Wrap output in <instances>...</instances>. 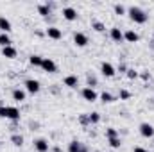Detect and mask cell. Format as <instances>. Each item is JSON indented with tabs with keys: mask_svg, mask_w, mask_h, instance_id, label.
Segmentation results:
<instances>
[{
	"mask_svg": "<svg viewBox=\"0 0 154 152\" xmlns=\"http://www.w3.org/2000/svg\"><path fill=\"white\" fill-rule=\"evenodd\" d=\"M138 39H140V34L133 29H127L124 32V41H127V43H138Z\"/></svg>",
	"mask_w": 154,
	"mask_h": 152,
	"instance_id": "4fadbf2b",
	"label": "cell"
},
{
	"mask_svg": "<svg viewBox=\"0 0 154 152\" xmlns=\"http://www.w3.org/2000/svg\"><path fill=\"white\" fill-rule=\"evenodd\" d=\"M11 38H9V34H5V32H0V47L4 48V47H11Z\"/></svg>",
	"mask_w": 154,
	"mask_h": 152,
	"instance_id": "cb8c5ba5",
	"label": "cell"
},
{
	"mask_svg": "<svg viewBox=\"0 0 154 152\" xmlns=\"http://www.w3.org/2000/svg\"><path fill=\"white\" fill-rule=\"evenodd\" d=\"M118 72H127V66L122 63V65H118Z\"/></svg>",
	"mask_w": 154,
	"mask_h": 152,
	"instance_id": "e575fe53",
	"label": "cell"
},
{
	"mask_svg": "<svg viewBox=\"0 0 154 152\" xmlns=\"http://www.w3.org/2000/svg\"><path fill=\"white\" fill-rule=\"evenodd\" d=\"M106 138H108V140H111V138H120V136H118V131H116L115 127H108V129H106Z\"/></svg>",
	"mask_w": 154,
	"mask_h": 152,
	"instance_id": "4316f807",
	"label": "cell"
},
{
	"mask_svg": "<svg viewBox=\"0 0 154 152\" xmlns=\"http://www.w3.org/2000/svg\"><path fill=\"white\" fill-rule=\"evenodd\" d=\"M97 152H104V150H97Z\"/></svg>",
	"mask_w": 154,
	"mask_h": 152,
	"instance_id": "8d00e7d4",
	"label": "cell"
},
{
	"mask_svg": "<svg viewBox=\"0 0 154 152\" xmlns=\"http://www.w3.org/2000/svg\"><path fill=\"white\" fill-rule=\"evenodd\" d=\"M118 99H120V100H127V99H131V91H127V90H120Z\"/></svg>",
	"mask_w": 154,
	"mask_h": 152,
	"instance_id": "f1b7e54d",
	"label": "cell"
},
{
	"mask_svg": "<svg viewBox=\"0 0 154 152\" xmlns=\"http://www.w3.org/2000/svg\"><path fill=\"white\" fill-rule=\"evenodd\" d=\"M63 84L66 86V88H77L79 86V77L77 75H66L65 79H63Z\"/></svg>",
	"mask_w": 154,
	"mask_h": 152,
	"instance_id": "9a60e30c",
	"label": "cell"
},
{
	"mask_svg": "<svg viewBox=\"0 0 154 152\" xmlns=\"http://www.w3.org/2000/svg\"><path fill=\"white\" fill-rule=\"evenodd\" d=\"M41 70H43V72H47V74H56V72H57V65H56L50 57H43Z\"/></svg>",
	"mask_w": 154,
	"mask_h": 152,
	"instance_id": "ba28073f",
	"label": "cell"
},
{
	"mask_svg": "<svg viewBox=\"0 0 154 152\" xmlns=\"http://www.w3.org/2000/svg\"><path fill=\"white\" fill-rule=\"evenodd\" d=\"M45 34H47V38L54 39V41H59V39L63 38V32H61V29H57L56 25H48V27L45 29Z\"/></svg>",
	"mask_w": 154,
	"mask_h": 152,
	"instance_id": "5b68a950",
	"label": "cell"
},
{
	"mask_svg": "<svg viewBox=\"0 0 154 152\" xmlns=\"http://www.w3.org/2000/svg\"><path fill=\"white\" fill-rule=\"evenodd\" d=\"M138 77H140L142 81H149V79H151V74H149L147 70H142V72H138Z\"/></svg>",
	"mask_w": 154,
	"mask_h": 152,
	"instance_id": "d6a6232c",
	"label": "cell"
},
{
	"mask_svg": "<svg viewBox=\"0 0 154 152\" xmlns=\"http://www.w3.org/2000/svg\"><path fill=\"white\" fill-rule=\"evenodd\" d=\"M81 152H88V149H86V147H82V149H81Z\"/></svg>",
	"mask_w": 154,
	"mask_h": 152,
	"instance_id": "d590c367",
	"label": "cell"
},
{
	"mask_svg": "<svg viewBox=\"0 0 154 152\" xmlns=\"http://www.w3.org/2000/svg\"><path fill=\"white\" fill-rule=\"evenodd\" d=\"M91 29L97 31V32H104L106 31V25L102 22H99V20H91Z\"/></svg>",
	"mask_w": 154,
	"mask_h": 152,
	"instance_id": "603a6c76",
	"label": "cell"
},
{
	"mask_svg": "<svg viewBox=\"0 0 154 152\" xmlns=\"http://www.w3.org/2000/svg\"><path fill=\"white\" fill-rule=\"evenodd\" d=\"M81 97L86 100V102H95V100H99V93L93 90V88H82L81 90Z\"/></svg>",
	"mask_w": 154,
	"mask_h": 152,
	"instance_id": "277c9868",
	"label": "cell"
},
{
	"mask_svg": "<svg viewBox=\"0 0 154 152\" xmlns=\"http://www.w3.org/2000/svg\"><path fill=\"white\" fill-rule=\"evenodd\" d=\"M38 13L43 16V18H47L48 14H52V4H39L38 5Z\"/></svg>",
	"mask_w": 154,
	"mask_h": 152,
	"instance_id": "ac0fdd59",
	"label": "cell"
},
{
	"mask_svg": "<svg viewBox=\"0 0 154 152\" xmlns=\"http://www.w3.org/2000/svg\"><path fill=\"white\" fill-rule=\"evenodd\" d=\"M0 145H2V141H0Z\"/></svg>",
	"mask_w": 154,
	"mask_h": 152,
	"instance_id": "74e56055",
	"label": "cell"
},
{
	"mask_svg": "<svg viewBox=\"0 0 154 152\" xmlns=\"http://www.w3.org/2000/svg\"><path fill=\"white\" fill-rule=\"evenodd\" d=\"M41 63H43V57L38 56V54H32V56L29 57V65H31V66H39V68H41Z\"/></svg>",
	"mask_w": 154,
	"mask_h": 152,
	"instance_id": "7402d4cb",
	"label": "cell"
},
{
	"mask_svg": "<svg viewBox=\"0 0 154 152\" xmlns=\"http://www.w3.org/2000/svg\"><path fill=\"white\" fill-rule=\"evenodd\" d=\"M79 123H81V125H84V127H88V125H90L88 113H84V114H81V116H79Z\"/></svg>",
	"mask_w": 154,
	"mask_h": 152,
	"instance_id": "f546056e",
	"label": "cell"
},
{
	"mask_svg": "<svg viewBox=\"0 0 154 152\" xmlns=\"http://www.w3.org/2000/svg\"><path fill=\"white\" fill-rule=\"evenodd\" d=\"M100 74L104 77H108V79H113L116 74V68L111 65V63H108V61H104L102 65H100Z\"/></svg>",
	"mask_w": 154,
	"mask_h": 152,
	"instance_id": "52a82bcc",
	"label": "cell"
},
{
	"mask_svg": "<svg viewBox=\"0 0 154 152\" xmlns=\"http://www.w3.org/2000/svg\"><path fill=\"white\" fill-rule=\"evenodd\" d=\"M20 109L14 108V106H0V118H5V120H11V122H18L20 120Z\"/></svg>",
	"mask_w": 154,
	"mask_h": 152,
	"instance_id": "7a4b0ae2",
	"label": "cell"
},
{
	"mask_svg": "<svg viewBox=\"0 0 154 152\" xmlns=\"http://www.w3.org/2000/svg\"><path fill=\"white\" fill-rule=\"evenodd\" d=\"M88 120H90V125H95L100 122V113L93 111V113H88Z\"/></svg>",
	"mask_w": 154,
	"mask_h": 152,
	"instance_id": "484cf974",
	"label": "cell"
},
{
	"mask_svg": "<svg viewBox=\"0 0 154 152\" xmlns=\"http://www.w3.org/2000/svg\"><path fill=\"white\" fill-rule=\"evenodd\" d=\"M109 38L113 39L115 43H122V41H124V32H122L118 27H111V29H109Z\"/></svg>",
	"mask_w": 154,
	"mask_h": 152,
	"instance_id": "5bb4252c",
	"label": "cell"
},
{
	"mask_svg": "<svg viewBox=\"0 0 154 152\" xmlns=\"http://www.w3.org/2000/svg\"><path fill=\"white\" fill-rule=\"evenodd\" d=\"M11 97H13L14 102H23V100L27 99V91L22 90V88H14V90L11 91Z\"/></svg>",
	"mask_w": 154,
	"mask_h": 152,
	"instance_id": "8fae6325",
	"label": "cell"
},
{
	"mask_svg": "<svg viewBox=\"0 0 154 152\" xmlns=\"http://www.w3.org/2000/svg\"><path fill=\"white\" fill-rule=\"evenodd\" d=\"M84 145L81 143V141H77V140H72L70 143H68V149L66 150L68 152H81V149H82Z\"/></svg>",
	"mask_w": 154,
	"mask_h": 152,
	"instance_id": "44dd1931",
	"label": "cell"
},
{
	"mask_svg": "<svg viewBox=\"0 0 154 152\" xmlns=\"http://www.w3.org/2000/svg\"><path fill=\"white\" fill-rule=\"evenodd\" d=\"M23 86H25V91L31 93V95H36V93H39V90H41V84H39V81H36V79H27L23 82Z\"/></svg>",
	"mask_w": 154,
	"mask_h": 152,
	"instance_id": "3957f363",
	"label": "cell"
},
{
	"mask_svg": "<svg viewBox=\"0 0 154 152\" xmlns=\"http://www.w3.org/2000/svg\"><path fill=\"white\" fill-rule=\"evenodd\" d=\"M133 152H151V150H147V149H143V147H134Z\"/></svg>",
	"mask_w": 154,
	"mask_h": 152,
	"instance_id": "836d02e7",
	"label": "cell"
},
{
	"mask_svg": "<svg viewBox=\"0 0 154 152\" xmlns=\"http://www.w3.org/2000/svg\"><path fill=\"white\" fill-rule=\"evenodd\" d=\"M99 97H100V100H102L104 104H111V102H115V100H116V97H115V95H111L109 91H102Z\"/></svg>",
	"mask_w": 154,
	"mask_h": 152,
	"instance_id": "ffe728a7",
	"label": "cell"
},
{
	"mask_svg": "<svg viewBox=\"0 0 154 152\" xmlns=\"http://www.w3.org/2000/svg\"><path fill=\"white\" fill-rule=\"evenodd\" d=\"M93 86H97V77L88 74V88H93Z\"/></svg>",
	"mask_w": 154,
	"mask_h": 152,
	"instance_id": "4dcf8cb0",
	"label": "cell"
},
{
	"mask_svg": "<svg viewBox=\"0 0 154 152\" xmlns=\"http://www.w3.org/2000/svg\"><path fill=\"white\" fill-rule=\"evenodd\" d=\"M74 43H75V47L82 48V47H86L90 41H88V36H86L84 32H75V34H74Z\"/></svg>",
	"mask_w": 154,
	"mask_h": 152,
	"instance_id": "7c38bea8",
	"label": "cell"
},
{
	"mask_svg": "<svg viewBox=\"0 0 154 152\" xmlns=\"http://www.w3.org/2000/svg\"><path fill=\"white\" fill-rule=\"evenodd\" d=\"M125 75H127V79H138V72H136V70H133V68H127Z\"/></svg>",
	"mask_w": 154,
	"mask_h": 152,
	"instance_id": "1f68e13d",
	"label": "cell"
},
{
	"mask_svg": "<svg viewBox=\"0 0 154 152\" xmlns=\"http://www.w3.org/2000/svg\"><path fill=\"white\" fill-rule=\"evenodd\" d=\"M113 11H115V14H118V16L127 14V9H125L124 4H113Z\"/></svg>",
	"mask_w": 154,
	"mask_h": 152,
	"instance_id": "d4e9b609",
	"label": "cell"
},
{
	"mask_svg": "<svg viewBox=\"0 0 154 152\" xmlns=\"http://www.w3.org/2000/svg\"><path fill=\"white\" fill-rule=\"evenodd\" d=\"M127 14H129V18H131L134 23H138V25H143V23H147V20H149V14H147L142 7H138V5H131V7L127 9Z\"/></svg>",
	"mask_w": 154,
	"mask_h": 152,
	"instance_id": "6da1fadb",
	"label": "cell"
},
{
	"mask_svg": "<svg viewBox=\"0 0 154 152\" xmlns=\"http://www.w3.org/2000/svg\"><path fill=\"white\" fill-rule=\"evenodd\" d=\"M109 141V147L111 149H120L122 147V140L120 138H111V140H108Z\"/></svg>",
	"mask_w": 154,
	"mask_h": 152,
	"instance_id": "83f0119b",
	"label": "cell"
},
{
	"mask_svg": "<svg viewBox=\"0 0 154 152\" xmlns=\"http://www.w3.org/2000/svg\"><path fill=\"white\" fill-rule=\"evenodd\" d=\"M138 131H140V134L143 138H152L154 136V125L149 123V122H142L140 127H138Z\"/></svg>",
	"mask_w": 154,
	"mask_h": 152,
	"instance_id": "8992f818",
	"label": "cell"
},
{
	"mask_svg": "<svg viewBox=\"0 0 154 152\" xmlns=\"http://www.w3.org/2000/svg\"><path fill=\"white\" fill-rule=\"evenodd\" d=\"M32 143H34L36 152H48L50 150V143H48V140H45V138H36Z\"/></svg>",
	"mask_w": 154,
	"mask_h": 152,
	"instance_id": "30bf717a",
	"label": "cell"
},
{
	"mask_svg": "<svg viewBox=\"0 0 154 152\" xmlns=\"http://www.w3.org/2000/svg\"><path fill=\"white\" fill-rule=\"evenodd\" d=\"M61 14H63V18L66 20V22H75L77 18H79V13H77V9L74 7H63V11H61Z\"/></svg>",
	"mask_w": 154,
	"mask_h": 152,
	"instance_id": "9c48e42d",
	"label": "cell"
},
{
	"mask_svg": "<svg viewBox=\"0 0 154 152\" xmlns=\"http://www.w3.org/2000/svg\"><path fill=\"white\" fill-rule=\"evenodd\" d=\"M13 31V25H11V22L5 18V16H0V32H5V34H9Z\"/></svg>",
	"mask_w": 154,
	"mask_h": 152,
	"instance_id": "e0dca14e",
	"label": "cell"
},
{
	"mask_svg": "<svg viewBox=\"0 0 154 152\" xmlns=\"http://www.w3.org/2000/svg\"><path fill=\"white\" fill-rule=\"evenodd\" d=\"M11 143H13L14 147H22V145H23V136H22L20 132H13V134H11Z\"/></svg>",
	"mask_w": 154,
	"mask_h": 152,
	"instance_id": "d6986e66",
	"label": "cell"
},
{
	"mask_svg": "<svg viewBox=\"0 0 154 152\" xmlns=\"http://www.w3.org/2000/svg\"><path fill=\"white\" fill-rule=\"evenodd\" d=\"M2 56L7 57V59H14V57L18 56V50H16L13 45H11V47H4V48H2Z\"/></svg>",
	"mask_w": 154,
	"mask_h": 152,
	"instance_id": "2e32d148",
	"label": "cell"
}]
</instances>
